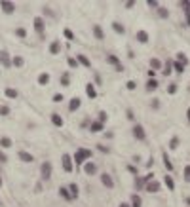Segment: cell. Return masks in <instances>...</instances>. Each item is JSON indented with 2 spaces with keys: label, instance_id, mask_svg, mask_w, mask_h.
<instances>
[{
  "label": "cell",
  "instance_id": "6da1fadb",
  "mask_svg": "<svg viewBox=\"0 0 190 207\" xmlns=\"http://www.w3.org/2000/svg\"><path fill=\"white\" fill-rule=\"evenodd\" d=\"M88 160H91V150H88V148H78L72 156V162L76 165H84Z\"/></svg>",
  "mask_w": 190,
  "mask_h": 207
},
{
  "label": "cell",
  "instance_id": "7a4b0ae2",
  "mask_svg": "<svg viewBox=\"0 0 190 207\" xmlns=\"http://www.w3.org/2000/svg\"><path fill=\"white\" fill-rule=\"evenodd\" d=\"M40 177H42V180H50V177H51V163L50 162H44L40 165Z\"/></svg>",
  "mask_w": 190,
  "mask_h": 207
},
{
  "label": "cell",
  "instance_id": "3957f363",
  "mask_svg": "<svg viewBox=\"0 0 190 207\" xmlns=\"http://www.w3.org/2000/svg\"><path fill=\"white\" fill-rule=\"evenodd\" d=\"M61 160H63V169H65V171H67V173H72V169H74L72 158H70L69 154H63V158H61Z\"/></svg>",
  "mask_w": 190,
  "mask_h": 207
},
{
  "label": "cell",
  "instance_id": "277c9868",
  "mask_svg": "<svg viewBox=\"0 0 190 207\" xmlns=\"http://www.w3.org/2000/svg\"><path fill=\"white\" fill-rule=\"evenodd\" d=\"M17 158L21 160V162H25V163L34 162V156H33L30 152H27V150H19V152H17Z\"/></svg>",
  "mask_w": 190,
  "mask_h": 207
},
{
  "label": "cell",
  "instance_id": "5b68a950",
  "mask_svg": "<svg viewBox=\"0 0 190 207\" xmlns=\"http://www.w3.org/2000/svg\"><path fill=\"white\" fill-rule=\"evenodd\" d=\"M84 171H86V175H95L97 173V163L88 160V162L84 163Z\"/></svg>",
  "mask_w": 190,
  "mask_h": 207
},
{
  "label": "cell",
  "instance_id": "8992f818",
  "mask_svg": "<svg viewBox=\"0 0 190 207\" xmlns=\"http://www.w3.org/2000/svg\"><path fill=\"white\" fill-rule=\"evenodd\" d=\"M0 8H2L4 13H13L15 4H13V2H8V0H2V2H0Z\"/></svg>",
  "mask_w": 190,
  "mask_h": 207
},
{
  "label": "cell",
  "instance_id": "52a82bcc",
  "mask_svg": "<svg viewBox=\"0 0 190 207\" xmlns=\"http://www.w3.org/2000/svg\"><path fill=\"white\" fill-rule=\"evenodd\" d=\"M133 135L139 139V141H145V129H143L141 123H135V126H133Z\"/></svg>",
  "mask_w": 190,
  "mask_h": 207
},
{
  "label": "cell",
  "instance_id": "ba28073f",
  "mask_svg": "<svg viewBox=\"0 0 190 207\" xmlns=\"http://www.w3.org/2000/svg\"><path fill=\"white\" fill-rule=\"evenodd\" d=\"M106 61L114 65L118 72H122V70H124V67H122V63H120V61H118V57H116V55H110V53H109V55H106Z\"/></svg>",
  "mask_w": 190,
  "mask_h": 207
},
{
  "label": "cell",
  "instance_id": "9c48e42d",
  "mask_svg": "<svg viewBox=\"0 0 190 207\" xmlns=\"http://www.w3.org/2000/svg\"><path fill=\"white\" fill-rule=\"evenodd\" d=\"M33 25H34V30H36L38 34H44V19L42 17H34Z\"/></svg>",
  "mask_w": 190,
  "mask_h": 207
},
{
  "label": "cell",
  "instance_id": "30bf717a",
  "mask_svg": "<svg viewBox=\"0 0 190 207\" xmlns=\"http://www.w3.org/2000/svg\"><path fill=\"white\" fill-rule=\"evenodd\" d=\"M0 63L6 67V69L12 67V59H10V53H8V51H0Z\"/></svg>",
  "mask_w": 190,
  "mask_h": 207
},
{
  "label": "cell",
  "instance_id": "8fae6325",
  "mask_svg": "<svg viewBox=\"0 0 190 207\" xmlns=\"http://www.w3.org/2000/svg\"><path fill=\"white\" fill-rule=\"evenodd\" d=\"M101 183L106 186V188H112L114 186V180H112V177L109 173H101Z\"/></svg>",
  "mask_w": 190,
  "mask_h": 207
},
{
  "label": "cell",
  "instance_id": "7c38bea8",
  "mask_svg": "<svg viewBox=\"0 0 190 207\" xmlns=\"http://www.w3.org/2000/svg\"><path fill=\"white\" fill-rule=\"evenodd\" d=\"M76 61H78L82 67H86V69H91V61L86 57L84 53H78V55H76Z\"/></svg>",
  "mask_w": 190,
  "mask_h": 207
},
{
  "label": "cell",
  "instance_id": "4fadbf2b",
  "mask_svg": "<svg viewBox=\"0 0 190 207\" xmlns=\"http://www.w3.org/2000/svg\"><path fill=\"white\" fill-rule=\"evenodd\" d=\"M80 105H82V99H80V97H72V99H70V103H69V110H70V112L78 110Z\"/></svg>",
  "mask_w": 190,
  "mask_h": 207
},
{
  "label": "cell",
  "instance_id": "5bb4252c",
  "mask_svg": "<svg viewBox=\"0 0 190 207\" xmlns=\"http://www.w3.org/2000/svg\"><path fill=\"white\" fill-rule=\"evenodd\" d=\"M146 192H150V194H154V192H158L160 190V183L158 180H150V183H146Z\"/></svg>",
  "mask_w": 190,
  "mask_h": 207
},
{
  "label": "cell",
  "instance_id": "9a60e30c",
  "mask_svg": "<svg viewBox=\"0 0 190 207\" xmlns=\"http://www.w3.org/2000/svg\"><path fill=\"white\" fill-rule=\"evenodd\" d=\"M86 95H88L89 99H95L97 97V89H95L93 84H86Z\"/></svg>",
  "mask_w": 190,
  "mask_h": 207
},
{
  "label": "cell",
  "instance_id": "2e32d148",
  "mask_svg": "<svg viewBox=\"0 0 190 207\" xmlns=\"http://www.w3.org/2000/svg\"><path fill=\"white\" fill-rule=\"evenodd\" d=\"M162 158H163V165H166V169H167V171H173V163H171V160H169L166 150L162 152Z\"/></svg>",
  "mask_w": 190,
  "mask_h": 207
},
{
  "label": "cell",
  "instance_id": "e0dca14e",
  "mask_svg": "<svg viewBox=\"0 0 190 207\" xmlns=\"http://www.w3.org/2000/svg\"><path fill=\"white\" fill-rule=\"evenodd\" d=\"M93 34H95L97 40H105V33H103L101 25H93Z\"/></svg>",
  "mask_w": 190,
  "mask_h": 207
},
{
  "label": "cell",
  "instance_id": "ac0fdd59",
  "mask_svg": "<svg viewBox=\"0 0 190 207\" xmlns=\"http://www.w3.org/2000/svg\"><path fill=\"white\" fill-rule=\"evenodd\" d=\"M89 131L91 133H101L103 131V123L101 122H91L89 123Z\"/></svg>",
  "mask_w": 190,
  "mask_h": 207
},
{
  "label": "cell",
  "instance_id": "d6986e66",
  "mask_svg": "<svg viewBox=\"0 0 190 207\" xmlns=\"http://www.w3.org/2000/svg\"><path fill=\"white\" fill-rule=\"evenodd\" d=\"M51 122H53V126H57V127H63V118H61L57 112H53V114H51Z\"/></svg>",
  "mask_w": 190,
  "mask_h": 207
},
{
  "label": "cell",
  "instance_id": "ffe728a7",
  "mask_svg": "<svg viewBox=\"0 0 190 207\" xmlns=\"http://www.w3.org/2000/svg\"><path fill=\"white\" fill-rule=\"evenodd\" d=\"M59 48H61L59 40H53V42L50 44V53H51V55H57V53H59Z\"/></svg>",
  "mask_w": 190,
  "mask_h": 207
},
{
  "label": "cell",
  "instance_id": "44dd1931",
  "mask_svg": "<svg viewBox=\"0 0 190 207\" xmlns=\"http://www.w3.org/2000/svg\"><path fill=\"white\" fill-rule=\"evenodd\" d=\"M59 196L65 198V200H72V196H70V192H69V186H61L59 188Z\"/></svg>",
  "mask_w": 190,
  "mask_h": 207
},
{
  "label": "cell",
  "instance_id": "7402d4cb",
  "mask_svg": "<svg viewBox=\"0 0 190 207\" xmlns=\"http://www.w3.org/2000/svg\"><path fill=\"white\" fill-rule=\"evenodd\" d=\"M4 93H6V97H10V99H17V97H19V91H15L13 87H6Z\"/></svg>",
  "mask_w": 190,
  "mask_h": 207
},
{
  "label": "cell",
  "instance_id": "603a6c76",
  "mask_svg": "<svg viewBox=\"0 0 190 207\" xmlns=\"http://www.w3.org/2000/svg\"><path fill=\"white\" fill-rule=\"evenodd\" d=\"M141 205H143L141 196H139V194H133V196H131V207H141Z\"/></svg>",
  "mask_w": 190,
  "mask_h": 207
},
{
  "label": "cell",
  "instance_id": "cb8c5ba5",
  "mask_svg": "<svg viewBox=\"0 0 190 207\" xmlns=\"http://www.w3.org/2000/svg\"><path fill=\"white\" fill-rule=\"evenodd\" d=\"M163 183H166V186L169 190H175V180L171 179V175H166V177H163Z\"/></svg>",
  "mask_w": 190,
  "mask_h": 207
},
{
  "label": "cell",
  "instance_id": "d4e9b609",
  "mask_svg": "<svg viewBox=\"0 0 190 207\" xmlns=\"http://www.w3.org/2000/svg\"><path fill=\"white\" fill-rule=\"evenodd\" d=\"M48 82H50V74L48 72H42V74L38 76V84L40 86H48Z\"/></svg>",
  "mask_w": 190,
  "mask_h": 207
},
{
  "label": "cell",
  "instance_id": "484cf974",
  "mask_svg": "<svg viewBox=\"0 0 190 207\" xmlns=\"http://www.w3.org/2000/svg\"><path fill=\"white\" fill-rule=\"evenodd\" d=\"M158 86H160V84H158V80H154V78H150V80L146 82V89H148V91L158 89Z\"/></svg>",
  "mask_w": 190,
  "mask_h": 207
},
{
  "label": "cell",
  "instance_id": "4316f807",
  "mask_svg": "<svg viewBox=\"0 0 190 207\" xmlns=\"http://www.w3.org/2000/svg\"><path fill=\"white\" fill-rule=\"evenodd\" d=\"M137 40H139V42H148V33L146 30H139V33H137Z\"/></svg>",
  "mask_w": 190,
  "mask_h": 207
},
{
  "label": "cell",
  "instance_id": "83f0119b",
  "mask_svg": "<svg viewBox=\"0 0 190 207\" xmlns=\"http://www.w3.org/2000/svg\"><path fill=\"white\" fill-rule=\"evenodd\" d=\"M112 29H114L118 34H126V29H124V25H122V23H118V21H114V23H112Z\"/></svg>",
  "mask_w": 190,
  "mask_h": 207
},
{
  "label": "cell",
  "instance_id": "f1b7e54d",
  "mask_svg": "<svg viewBox=\"0 0 190 207\" xmlns=\"http://www.w3.org/2000/svg\"><path fill=\"white\" fill-rule=\"evenodd\" d=\"M150 67H152V70L162 69V61H160V59H156V57H152V59H150Z\"/></svg>",
  "mask_w": 190,
  "mask_h": 207
},
{
  "label": "cell",
  "instance_id": "f546056e",
  "mask_svg": "<svg viewBox=\"0 0 190 207\" xmlns=\"http://www.w3.org/2000/svg\"><path fill=\"white\" fill-rule=\"evenodd\" d=\"M0 146H2V148H10V146H12V139H10V137H2V139H0Z\"/></svg>",
  "mask_w": 190,
  "mask_h": 207
},
{
  "label": "cell",
  "instance_id": "4dcf8cb0",
  "mask_svg": "<svg viewBox=\"0 0 190 207\" xmlns=\"http://www.w3.org/2000/svg\"><path fill=\"white\" fill-rule=\"evenodd\" d=\"M69 190H70V196H72V200L78 196V184H74V183H70L69 184Z\"/></svg>",
  "mask_w": 190,
  "mask_h": 207
},
{
  "label": "cell",
  "instance_id": "1f68e13d",
  "mask_svg": "<svg viewBox=\"0 0 190 207\" xmlns=\"http://www.w3.org/2000/svg\"><path fill=\"white\" fill-rule=\"evenodd\" d=\"M184 67L186 65H183V63H179V61H173V69H175L179 74H181V72H184Z\"/></svg>",
  "mask_w": 190,
  "mask_h": 207
},
{
  "label": "cell",
  "instance_id": "d6a6232c",
  "mask_svg": "<svg viewBox=\"0 0 190 207\" xmlns=\"http://www.w3.org/2000/svg\"><path fill=\"white\" fill-rule=\"evenodd\" d=\"M23 63H25V61H23V57H19V55L12 59V65H13V67H23Z\"/></svg>",
  "mask_w": 190,
  "mask_h": 207
},
{
  "label": "cell",
  "instance_id": "836d02e7",
  "mask_svg": "<svg viewBox=\"0 0 190 207\" xmlns=\"http://www.w3.org/2000/svg\"><path fill=\"white\" fill-rule=\"evenodd\" d=\"M63 34H65L67 40H74V33H72L70 29H63Z\"/></svg>",
  "mask_w": 190,
  "mask_h": 207
},
{
  "label": "cell",
  "instance_id": "e575fe53",
  "mask_svg": "<svg viewBox=\"0 0 190 207\" xmlns=\"http://www.w3.org/2000/svg\"><path fill=\"white\" fill-rule=\"evenodd\" d=\"M177 61H179V63H183V65H186L188 63V57L184 53H177Z\"/></svg>",
  "mask_w": 190,
  "mask_h": 207
},
{
  "label": "cell",
  "instance_id": "d590c367",
  "mask_svg": "<svg viewBox=\"0 0 190 207\" xmlns=\"http://www.w3.org/2000/svg\"><path fill=\"white\" fill-rule=\"evenodd\" d=\"M69 82H70L69 74H63V76H61V86H63V87H67V86H69Z\"/></svg>",
  "mask_w": 190,
  "mask_h": 207
},
{
  "label": "cell",
  "instance_id": "8d00e7d4",
  "mask_svg": "<svg viewBox=\"0 0 190 207\" xmlns=\"http://www.w3.org/2000/svg\"><path fill=\"white\" fill-rule=\"evenodd\" d=\"M158 15H160V17H162V19H166V17H167V15H169V12H167V10H166V8H158Z\"/></svg>",
  "mask_w": 190,
  "mask_h": 207
},
{
  "label": "cell",
  "instance_id": "74e56055",
  "mask_svg": "<svg viewBox=\"0 0 190 207\" xmlns=\"http://www.w3.org/2000/svg\"><path fill=\"white\" fill-rule=\"evenodd\" d=\"M171 67H173V61H171V59H169V61H167V63H166V69H163V74H166V76L169 74V72H171Z\"/></svg>",
  "mask_w": 190,
  "mask_h": 207
},
{
  "label": "cell",
  "instance_id": "f35d334b",
  "mask_svg": "<svg viewBox=\"0 0 190 207\" xmlns=\"http://www.w3.org/2000/svg\"><path fill=\"white\" fill-rule=\"evenodd\" d=\"M15 34H17V36H19V38H25V36H27V30H25L23 27H19L17 30H15Z\"/></svg>",
  "mask_w": 190,
  "mask_h": 207
},
{
  "label": "cell",
  "instance_id": "ab89813d",
  "mask_svg": "<svg viewBox=\"0 0 190 207\" xmlns=\"http://www.w3.org/2000/svg\"><path fill=\"white\" fill-rule=\"evenodd\" d=\"M167 93H169V95L177 93V84H169V86H167Z\"/></svg>",
  "mask_w": 190,
  "mask_h": 207
},
{
  "label": "cell",
  "instance_id": "60d3db41",
  "mask_svg": "<svg viewBox=\"0 0 190 207\" xmlns=\"http://www.w3.org/2000/svg\"><path fill=\"white\" fill-rule=\"evenodd\" d=\"M106 118H109V116H106V112H105V110H101V112H99V120H97V122L105 123V122H106Z\"/></svg>",
  "mask_w": 190,
  "mask_h": 207
},
{
  "label": "cell",
  "instance_id": "b9f144b4",
  "mask_svg": "<svg viewBox=\"0 0 190 207\" xmlns=\"http://www.w3.org/2000/svg\"><path fill=\"white\" fill-rule=\"evenodd\" d=\"M169 146H171V148H177V146H179V137H173L171 141H169Z\"/></svg>",
  "mask_w": 190,
  "mask_h": 207
},
{
  "label": "cell",
  "instance_id": "7bdbcfd3",
  "mask_svg": "<svg viewBox=\"0 0 190 207\" xmlns=\"http://www.w3.org/2000/svg\"><path fill=\"white\" fill-rule=\"evenodd\" d=\"M126 87H127V89H135V87H137V82L129 80V82H127V84H126Z\"/></svg>",
  "mask_w": 190,
  "mask_h": 207
},
{
  "label": "cell",
  "instance_id": "ee69618b",
  "mask_svg": "<svg viewBox=\"0 0 190 207\" xmlns=\"http://www.w3.org/2000/svg\"><path fill=\"white\" fill-rule=\"evenodd\" d=\"M0 114H2V116H8V114H10V108H8V106H0Z\"/></svg>",
  "mask_w": 190,
  "mask_h": 207
},
{
  "label": "cell",
  "instance_id": "f6af8a7d",
  "mask_svg": "<svg viewBox=\"0 0 190 207\" xmlns=\"http://www.w3.org/2000/svg\"><path fill=\"white\" fill-rule=\"evenodd\" d=\"M63 101V95H61V93H55L53 95V103H61Z\"/></svg>",
  "mask_w": 190,
  "mask_h": 207
},
{
  "label": "cell",
  "instance_id": "bcb514c9",
  "mask_svg": "<svg viewBox=\"0 0 190 207\" xmlns=\"http://www.w3.org/2000/svg\"><path fill=\"white\" fill-rule=\"evenodd\" d=\"M148 6H150V8H156V10H158V8H160V4H158L156 0H148Z\"/></svg>",
  "mask_w": 190,
  "mask_h": 207
},
{
  "label": "cell",
  "instance_id": "7dc6e473",
  "mask_svg": "<svg viewBox=\"0 0 190 207\" xmlns=\"http://www.w3.org/2000/svg\"><path fill=\"white\" fill-rule=\"evenodd\" d=\"M67 61H69V65H70V67H72V69H74V67H76V65H78V61H76V59H72V57H69V59H67Z\"/></svg>",
  "mask_w": 190,
  "mask_h": 207
},
{
  "label": "cell",
  "instance_id": "c3c4849f",
  "mask_svg": "<svg viewBox=\"0 0 190 207\" xmlns=\"http://www.w3.org/2000/svg\"><path fill=\"white\" fill-rule=\"evenodd\" d=\"M184 179H190V165L184 167Z\"/></svg>",
  "mask_w": 190,
  "mask_h": 207
},
{
  "label": "cell",
  "instance_id": "681fc988",
  "mask_svg": "<svg viewBox=\"0 0 190 207\" xmlns=\"http://www.w3.org/2000/svg\"><path fill=\"white\" fill-rule=\"evenodd\" d=\"M154 179V173H148L146 175V177H145V183H150V180Z\"/></svg>",
  "mask_w": 190,
  "mask_h": 207
},
{
  "label": "cell",
  "instance_id": "f907efd6",
  "mask_svg": "<svg viewBox=\"0 0 190 207\" xmlns=\"http://www.w3.org/2000/svg\"><path fill=\"white\" fill-rule=\"evenodd\" d=\"M6 160H8V156L4 152H0V162H6Z\"/></svg>",
  "mask_w": 190,
  "mask_h": 207
},
{
  "label": "cell",
  "instance_id": "816d5d0a",
  "mask_svg": "<svg viewBox=\"0 0 190 207\" xmlns=\"http://www.w3.org/2000/svg\"><path fill=\"white\" fill-rule=\"evenodd\" d=\"M127 171H131V173H135V175H137V169L133 167V165H127Z\"/></svg>",
  "mask_w": 190,
  "mask_h": 207
},
{
  "label": "cell",
  "instance_id": "f5cc1de1",
  "mask_svg": "<svg viewBox=\"0 0 190 207\" xmlns=\"http://www.w3.org/2000/svg\"><path fill=\"white\" fill-rule=\"evenodd\" d=\"M133 4H135L133 0H127V2H126V8H133Z\"/></svg>",
  "mask_w": 190,
  "mask_h": 207
},
{
  "label": "cell",
  "instance_id": "db71d44e",
  "mask_svg": "<svg viewBox=\"0 0 190 207\" xmlns=\"http://www.w3.org/2000/svg\"><path fill=\"white\" fill-rule=\"evenodd\" d=\"M148 76H150V78H154V76H156V70L150 69V70H148Z\"/></svg>",
  "mask_w": 190,
  "mask_h": 207
},
{
  "label": "cell",
  "instance_id": "11a10c76",
  "mask_svg": "<svg viewBox=\"0 0 190 207\" xmlns=\"http://www.w3.org/2000/svg\"><path fill=\"white\" fill-rule=\"evenodd\" d=\"M99 150H101V152H109V148H106V146H103V144H99Z\"/></svg>",
  "mask_w": 190,
  "mask_h": 207
},
{
  "label": "cell",
  "instance_id": "9f6ffc18",
  "mask_svg": "<svg viewBox=\"0 0 190 207\" xmlns=\"http://www.w3.org/2000/svg\"><path fill=\"white\" fill-rule=\"evenodd\" d=\"M127 118H129V120H133V118H135V114H133L131 110H127Z\"/></svg>",
  "mask_w": 190,
  "mask_h": 207
},
{
  "label": "cell",
  "instance_id": "6f0895ef",
  "mask_svg": "<svg viewBox=\"0 0 190 207\" xmlns=\"http://www.w3.org/2000/svg\"><path fill=\"white\" fill-rule=\"evenodd\" d=\"M186 21H188V27H190V12H186Z\"/></svg>",
  "mask_w": 190,
  "mask_h": 207
},
{
  "label": "cell",
  "instance_id": "680465c9",
  "mask_svg": "<svg viewBox=\"0 0 190 207\" xmlns=\"http://www.w3.org/2000/svg\"><path fill=\"white\" fill-rule=\"evenodd\" d=\"M120 207H131L129 203H120Z\"/></svg>",
  "mask_w": 190,
  "mask_h": 207
},
{
  "label": "cell",
  "instance_id": "91938a15",
  "mask_svg": "<svg viewBox=\"0 0 190 207\" xmlns=\"http://www.w3.org/2000/svg\"><path fill=\"white\" fill-rule=\"evenodd\" d=\"M186 116H188V122H190V108H188V110H186Z\"/></svg>",
  "mask_w": 190,
  "mask_h": 207
},
{
  "label": "cell",
  "instance_id": "94428289",
  "mask_svg": "<svg viewBox=\"0 0 190 207\" xmlns=\"http://www.w3.org/2000/svg\"><path fill=\"white\" fill-rule=\"evenodd\" d=\"M0 188H2V175H0Z\"/></svg>",
  "mask_w": 190,
  "mask_h": 207
}]
</instances>
